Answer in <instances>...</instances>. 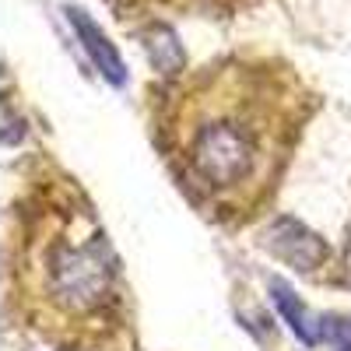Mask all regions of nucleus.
<instances>
[{
  "label": "nucleus",
  "instance_id": "obj_1",
  "mask_svg": "<svg viewBox=\"0 0 351 351\" xmlns=\"http://www.w3.org/2000/svg\"><path fill=\"white\" fill-rule=\"evenodd\" d=\"M291 67L228 56L183 77L162 109V141L180 186L218 218H250L271 200L309 116Z\"/></svg>",
  "mask_w": 351,
  "mask_h": 351
},
{
  "label": "nucleus",
  "instance_id": "obj_2",
  "mask_svg": "<svg viewBox=\"0 0 351 351\" xmlns=\"http://www.w3.org/2000/svg\"><path fill=\"white\" fill-rule=\"evenodd\" d=\"M21 288L39 324L46 319L67 334L112 324L120 306L116 263L84 204L53 197L32 218L21 253Z\"/></svg>",
  "mask_w": 351,
  "mask_h": 351
},
{
  "label": "nucleus",
  "instance_id": "obj_3",
  "mask_svg": "<svg viewBox=\"0 0 351 351\" xmlns=\"http://www.w3.org/2000/svg\"><path fill=\"white\" fill-rule=\"evenodd\" d=\"M267 250L274 256H281L285 263H291V267H299V271H316L319 263H324L327 256V246L319 243V236H313V232L299 221H291V218H281L271 225L267 232Z\"/></svg>",
  "mask_w": 351,
  "mask_h": 351
},
{
  "label": "nucleus",
  "instance_id": "obj_4",
  "mask_svg": "<svg viewBox=\"0 0 351 351\" xmlns=\"http://www.w3.org/2000/svg\"><path fill=\"white\" fill-rule=\"evenodd\" d=\"M67 21H71V28L77 32V43L84 46V53L92 56V64L99 67V74H102L109 84L120 88V84L127 81V67H123V60H120V53H116V46L106 39V32H102V28L88 18L81 8H67Z\"/></svg>",
  "mask_w": 351,
  "mask_h": 351
},
{
  "label": "nucleus",
  "instance_id": "obj_5",
  "mask_svg": "<svg viewBox=\"0 0 351 351\" xmlns=\"http://www.w3.org/2000/svg\"><path fill=\"white\" fill-rule=\"evenodd\" d=\"M271 288H274V302H278L281 316L288 319V327L295 330V334H299V337H302L306 344L319 341V330H313V327H309V316H306V309H302V306H299L295 299H291V291H288V288H285L281 281H274Z\"/></svg>",
  "mask_w": 351,
  "mask_h": 351
},
{
  "label": "nucleus",
  "instance_id": "obj_6",
  "mask_svg": "<svg viewBox=\"0 0 351 351\" xmlns=\"http://www.w3.org/2000/svg\"><path fill=\"white\" fill-rule=\"evenodd\" d=\"M141 8H158V11H218V8H232L239 0H130Z\"/></svg>",
  "mask_w": 351,
  "mask_h": 351
},
{
  "label": "nucleus",
  "instance_id": "obj_7",
  "mask_svg": "<svg viewBox=\"0 0 351 351\" xmlns=\"http://www.w3.org/2000/svg\"><path fill=\"white\" fill-rule=\"evenodd\" d=\"M330 337L341 344V351H351V319H341V324L330 327Z\"/></svg>",
  "mask_w": 351,
  "mask_h": 351
}]
</instances>
